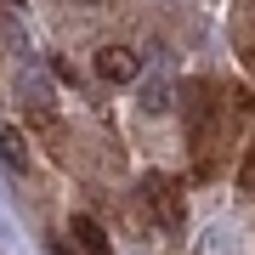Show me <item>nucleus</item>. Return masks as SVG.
Masks as SVG:
<instances>
[{
    "label": "nucleus",
    "instance_id": "f257e3e1",
    "mask_svg": "<svg viewBox=\"0 0 255 255\" xmlns=\"http://www.w3.org/2000/svg\"><path fill=\"white\" fill-rule=\"evenodd\" d=\"M97 74H102V80H114V85H130V80L142 74V63H136L125 46H108V51L97 57Z\"/></svg>",
    "mask_w": 255,
    "mask_h": 255
},
{
    "label": "nucleus",
    "instance_id": "f03ea898",
    "mask_svg": "<svg viewBox=\"0 0 255 255\" xmlns=\"http://www.w3.org/2000/svg\"><path fill=\"white\" fill-rule=\"evenodd\" d=\"M68 238H74L85 255H108V233H102L91 216H74V221H68Z\"/></svg>",
    "mask_w": 255,
    "mask_h": 255
},
{
    "label": "nucleus",
    "instance_id": "7ed1b4c3",
    "mask_svg": "<svg viewBox=\"0 0 255 255\" xmlns=\"http://www.w3.org/2000/svg\"><path fill=\"white\" fill-rule=\"evenodd\" d=\"M0 159L11 170H28V147H23V130H0Z\"/></svg>",
    "mask_w": 255,
    "mask_h": 255
},
{
    "label": "nucleus",
    "instance_id": "20e7f679",
    "mask_svg": "<svg viewBox=\"0 0 255 255\" xmlns=\"http://www.w3.org/2000/svg\"><path fill=\"white\" fill-rule=\"evenodd\" d=\"M23 97H28V108H34V114H51V91H46V85H34V74H23Z\"/></svg>",
    "mask_w": 255,
    "mask_h": 255
},
{
    "label": "nucleus",
    "instance_id": "39448f33",
    "mask_svg": "<svg viewBox=\"0 0 255 255\" xmlns=\"http://www.w3.org/2000/svg\"><path fill=\"white\" fill-rule=\"evenodd\" d=\"M244 182H250V187H255V159H250V164H244Z\"/></svg>",
    "mask_w": 255,
    "mask_h": 255
}]
</instances>
